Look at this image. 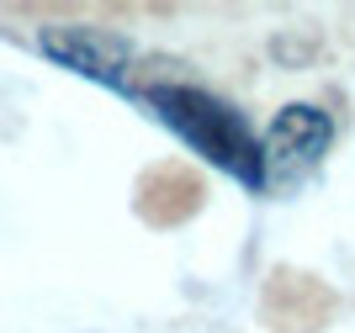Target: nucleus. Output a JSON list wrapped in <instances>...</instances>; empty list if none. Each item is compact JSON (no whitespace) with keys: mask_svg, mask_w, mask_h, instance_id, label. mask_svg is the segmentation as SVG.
Instances as JSON below:
<instances>
[{"mask_svg":"<svg viewBox=\"0 0 355 333\" xmlns=\"http://www.w3.org/2000/svg\"><path fill=\"white\" fill-rule=\"evenodd\" d=\"M334 148V116L313 101H292L270 116L260 138V164H266V190L270 196H297L313 174L324 170Z\"/></svg>","mask_w":355,"mask_h":333,"instance_id":"nucleus-2","label":"nucleus"},{"mask_svg":"<svg viewBox=\"0 0 355 333\" xmlns=\"http://www.w3.org/2000/svg\"><path fill=\"white\" fill-rule=\"evenodd\" d=\"M37 48H43L53 64H64L69 74L80 80H96L106 90H122V96H133V58L138 48L128 37L106 27H43L37 32Z\"/></svg>","mask_w":355,"mask_h":333,"instance_id":"nucleus-3","label":"nucleus"},{"mask_svg":"<svg viewBox=\"0 0 355 333\" xmlns=\"http://www.w3.org/2000/svg\"><path fill=\"white\" fill-rule=\"evenodd\" d=\"M133 101L148 106L164 127L175 132L180 143L202 154L212 170H223L228 180H239L244 190L266 196V164H260V138H254L250 116L228 106L223 96L202 85H186V80H154V85H138Z\"/></svg>","mask_w":355,"mask_h":333,"instance_id":"nucleus-1","label":"nucleus"}]
</instances>
